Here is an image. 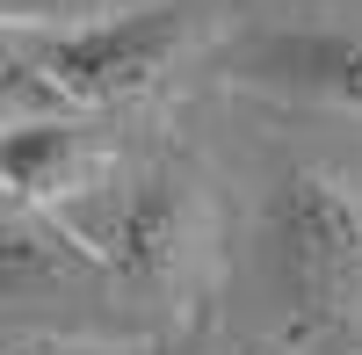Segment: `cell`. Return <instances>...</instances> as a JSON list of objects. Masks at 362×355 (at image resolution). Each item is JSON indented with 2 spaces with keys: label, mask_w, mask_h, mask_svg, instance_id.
Segmentation results:
<instances>
[{
  "label": "cell",
  "mask_w": 362,
  "mask_h": 355,
  "mask_svg": "<svg viewBox=\"0 0 362 355\" xmlns=\"http://www.w3.org/2000/svg\"><path fill=\"white\" fill-rule=\"evenodd\" d=\"M196 8H131L87 15L58 29H22V44L0 58V109L15 116H95L124 109L189 58Z\"/></svg>",
  "instance_id": "cell-1"
},
{
  "label": "cell",
  "mask_w": 362,
  "mask_h": 355,
  "mask_svg": "<svg viewBox=\"0 0 362 355\" xmlns=\"http://www.w3.org/2000/svg\"><path fill=\"white\" fill-rule=\"evenodd\" d=\"M268 254L305 327L362 319V189L334 167H290L268 189Z\"/></svg>",
  "instance_id": "cell-2"
},
{
  "label": "cell",
  "mask_w": 362,
  "mask_h": 355,
  "mask_svg": "<svg viewBox=\"0 0 362 355\" xmlns=\"http://www.w3.org/2000/svg\"><path fill=\"white\" fill-rule=\"evenodd\" d=\"M95 247L102 276H124L131 290H167L196 240V189L181 167H145L138 182L102 189V225L80 232Z\"/></svg>",
  "instance_id": "cell-3"
},
{
  "label": "cell",
  "mask_w": 362,
  "mask_h": 355,
  "mask_svg": "<svg viewBox=\"0 0 362 355\" xmlns=\"http://www.w3.org/2000/svg\"><path fill=\"white\" fill-rule=\"evenodd\" d=\"M109 182H116L109 153L80 116H8L0 124V203L58 218L73 203L102 196Z\"/></svg>",
  "instance_id": "cell-4"
},
{
  "label": "cell",
  "mask_w": 362,
  "mask_h": 355,
  "mask_svg": "<svg viewBox=\"0 0 362 355\" xmlns=\"http://www.w3.org/2000/svg\"><path fill=\"white\" fill-rule=\"evenodd\" d=\"M232 80L362 116V29H261L232 51Z\"/></svg>",
  "instance_id": "cell-5"
},
{
  "label": "cell",
  "mask_w": 362,
  "mask_h": 355,
  "mask_svg": "<svg viewBox=\"0 0 362 355\" xmlns=\"http://www.w3.org/2000/svg\"><path fill=\"white\" fill-rule=\"evenodd\" d=\"M95 283H102V261L73 225L0 203V312H44Z\"/></svg>",
  "instance_id": "cell-6"
},
{
  "label": "cell",
  "mask_w": 362,
  "mask_h": 355,
  "mask_svg": "<svg viewBox=\"0 0 362 355\" xmlns=\"http://www.w3.org/2000/svg\"><path fill=\"white\" fill-rule=\"evenodd\" d=\"M73 15H80V0H0V29H58Z\"/></svg>",
  "instance_id": "cell-7"
}]
</instances>
